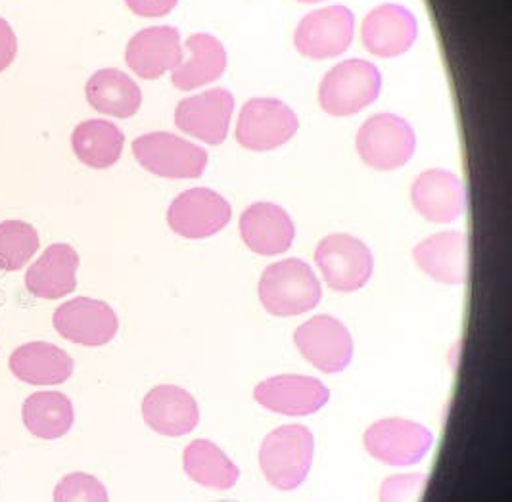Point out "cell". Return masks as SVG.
<instances>
[{
  "label": "cell",
  "mask_w": 512,
  "mask_h": 502,
  "mask_svg": "<svg viewBox=\"0 0 512 502\" xmlns=\"http://www.w3.org/2000/svg\"><path fill=\"white\" fill-rule=\"evenodd\" d=\"M240 234L244 244L257 255H280L290 250L296 227L290 215L269 202H257L240 217Z\"/></svg>",
  "instance_id": "18"
},
{
  "label": "cell",
  "mask_w": 512,
  "mask_h": 502,
  "mask_svg": "<svg viewBox=\"0 0 512 502\" xmlns=\"http://www.w3.org/2000/svg\"><path fill=\"white\" fill-rule=\"evenodd\" d=\"M79 255L68 244H52L27 269L25 286L39 299H62L77 288Z\"/></svg>",
  "instance_id": "21"
},
{
  "label": "cell",
  "mask_w": 512,
  "mask_h": 502,
  "mask_svg": "<svg viewBox=\"0 0 512 502\" xmlns=\"http://www.w3.org/2000/svg\"><path fill=\"white\" fill-rule=\"evenodd\" d=\"M231 204L210 188H192L173 200L167 223L173 232L190 240H202L225 229L231 221Z\"/></svg>",
  "instance_id": "12"
},
{
  "label": "cell",
  "mask_w": 512,
  "mask_h": 502,
  "mask_svg": "<svg viewBox=\"0 0 512 502\" xmlns=\"http://www.w3.org/2000/svg\"><path fill=\"white\" fill-rule=\"evenodd\" d=\"M142 418L158 434L187 435L198 426L200 411L196 399L179 386H158L142 401Z\"/></svg>",
  "instance_id": "19"
},
{
  "label": "cell",
  "mask_w": 512,
  "mask_h": 502,
  "mask_svg": "<svg viewBox=\"0 0 512 502\" xmlns=\"http://www.w3.org/2000/svg\"><path fill=\"white\" fill-rule=\"evenodd\" d=\"M125 137L121 129L104 119H89L79 123L71 135V148L77 160L93 169H108L116 165L123 152Z\"/></svg>",
  "instance_id": "25"
},
{
  "label": "cell",
  "mask_w": 512,
  "mask_h": 502,
  "mask_svg": "<svg viewBox=\"0 0 512 502\" xmlns=\"http://www.w3.org/2000/svg\"><path fill=\"white\" fill-rule=\"evenodd\" d=\"M221 502H234V501H221Z\"/></svg>",
  "instance_id": "34"
},
{
  "label": "cell",
  "mask_w": 512,
  "mask_h": 502,
  "mask_svg": "<svg viewBox=\"0 0 512 502\" xmlns=\"http://www.w3.org/2000/svg\"><path fill=\"white\" fill-rule=\"evenodd\" d=\"M185 472L202 487L227 491L240 478V470L210 439H196L185 449Z\"/></svg>",
  "instance_id": "27"
},
{
  "label": "cell",
  "mask_w": 512,
  "mask_h": 502,
  "mask_svg": "<svg viewBox=\"0 0 512 502\" xmlns=\"http://www.w3.org/2000/svg\"><path fill=\"white\" fill-rule=\"evenodd\" d=\"M54 502H110L102 481L91 474L75 472L56 485Z\"/></svg>",
  "instance_id": "29"
},
{
  "label": "cell",
  "mask_w": 512,
  "mask_h": 502,
  "mask_svg": "<svg viewBox=\"0 0 512 502\" xmlns=\"http://www.w3.org/2000/svg\"><path fill=\"white\" fill-rule=\"evenodd\" d=\"M361 160L378 171H394L413 158L417 137L413 127L394 114L369 117L357 133Z\"/></svg>",
  "instance_id": "4"
},
{
  "label": "cell",
  "mask_w": 512,
  "mask_h": 502,
  "mask_svg": "<svg viewBox=\"0 0 512 502\" xmlns=\"http://www.w3.org/2000/svg\"><path fill=\"white\" fill-rule=\"evenodd\" d=\"M428 485L426 474H399L384 480L380 502H420Z\"/></svg>",
  "instance_id": "30"
},
{
  "label": "cell",
  "mask_w": 512,
  "mask_h": 502,
  "mask_svg": "<svg viewBox=\"0 0 512 502\" xmlns=\"http://www.w3.org/2000/svg\"><path fill=\"white\" fill-rule=\"evenodd\" d=\"M39 250V234L25 221L0 223V271L16 273L24 269Z\"/></svg>",
  "instance_id": "28"
},
{
  "label": "cell",
  "mask_w": 512,
  "mask_h": 502,
  "mask_svg": "<svg viewBox=\"0 0 512 502\" xmlns=\"http://www.w3.org/2000/svg\"><path fill=\"white\" fill-rule=\"evenodd\" d=\"M87 100L96 112L112 117H131L139 112V85L119 69H100L87 81Z\"/></svg>",
  "instance_id": "24"
},
{
  "label": "cell",
  "mask_w": 512,
  "mask_h": 502,
  "mask_svg": "<svg viewBox=\"0 0 512 502\" xmlns=\"http://www.w3.org/2000/svg\"><path fill=\"white\" fill-rule=\"evenodd\" d=\"M411 200L424 219L432 223H453L465 211V186L451 171L428 169L415 179Z\"/></svg>",
  "instance_id": "17"
},
{
  "label": "cell",
  "mask_w": 512,
  "mask_h": 502,
  "mask_svg": "<svg viewBox=\"0 0 512 502\" xmlns=\"http://www.w3.org/2000/svg\"><path fill=\"white\" fill-rule=\"evenodd\" d=\"M12 374L25 384L33 386H58L68 382L73 374L70 355L47 342H31L20 345L8 359Z\"/></svg>",
  "instance_id": "22"
},
{
  "label": "cell",
  "mask_w": 512,
  "mask_h": 502,
  "mask_svg": "<svg viewBox=\"0 0 512 502\" xmlns=\"http://www.w3.org/2000/svg\"><path fill=\"white\" fill-rule=\"evenodd\" d=\"M254 397L267 411L286 416H309L325 407L330 391L317 378L284 374L257 384Z\"/></svg>",
  "instance_id": "14"
},
{
  "label": "cell",
  "mask_w": 512,
  "mask_h": 502,
  "mask_svg": "<svg viewBox=\"0 0 512 502\" xmlns=\"http://www.w3.org/2000/svg\"><path fill=\"white\" fill-rule=\"evenodd\" d=\"M179 0H125L129 10L140 18H162L169 14Z\"/></svg>",
  "instance_id": "31"
},
{
  "label": "cell",
  "mask_w": 512,
  "mask_h": 502,
  "mask_svg": "<svg viewBox=\"0 0 512 502\" xmlns=\"http://www.w3.org/2000/svg\"><path fill=\"white\" fill-rule=\"evenodd\" d=\"M380 89V71L371 62L353 58L326 73L319 87V102L326 114L344 117L371 106Z\"/></svg>",
  "instance_id": "3"
},
{
  "label": "cell",
  "mask_w": 512,
  "mask_h": 502,
  "mask_svg": "<svg viewBox=\"0 0 512 502\" xmlns=\"http://www.w3.org/2000/svg\"><path fill=\"white\" fill-rule=\"evenodd\" d=\"M355 18L346 6H328L303 18L294 45L298 52L311 60H326L344 54L353 41Z\"/></svg>",
  "instance_id": "10"
},
{
  "label": "cell",
  "mask_w": 512,
  "mask_h": 502,
  "mask_svg": "<svg viewBox=\"0 0 512 502\" xmlns=\"http://www.w3.org/2000/svg\"><path fill=\"white\" fill-rule=\"evenodd\" d=\"M133 154L140 165L165 179H198L208 165V152L171 133H148L135 138Z\"/></svg>",
  "instance_id": "6"
},
{
  "label": "cell",
  "mask_w": 512,
  "mask_h": 502,
  "mask_svg": "<svg viewBox=\"0 0 512 502\" xmlns=\"http://www.w3.org/2000/svg\"><path fill=\"white\" fill-rule=\"evenodd\" d=\"M294 343L303 357L326 374L346 370L353 357L350 330L330 315H319L303 322L294 332Z\"/></svg>",
  "instance_id": "11"
},
{
  "label": "cell",
  "mask_w": 512,
  "mask_h": 502,
  "mask_svg": "<svg viewBox=\"0 0 512 502\" xmlns=\"http://www.w3.org/2000/svg\"><path fill=\"white\" fill-rule=\"evenodd\" d=\"M321 282L302 259H284L267 267L259 280V299L275 317L309 313L321 301Z\"/></svg>",
  "instance_id": "1"
},
{
  "label": "cell",
  "mask_w": 512,
  "mask_h": 502,
  "mask_svg": "<svg viewBox=\"0 0 512 502\" xmlns=\"http://www.w3.org/2000/svg\"><path fill=\"white\" fill-rule=\"evenodd\" d=\"M315 261L326 284L336 292H357L373 276V253L351 234L323 238L315 251Z\"/></svg>",
  "instance_id": "5"
},
{
  "label": "cell",
  "mask_w": 512,
  "mask_h": 502,
  "mask_svg": "<svg viewBox=\"0 0 512 502\" xmlns=\"http://www.w3.org/2000/svg\"><path fill=\"white\" fill-rule=\"evenodd\" d=\"M363 443L371 457L388 466H413L428 455L434 435L417 422L384 418L365 432Z\"/></svg>",
  "instance_id": "8"
},
{
  "label": "cell",
  "mask_w": 512,
  "mask_h": 502,
  "mask_svg": "<svg viewBox=\"0 0 512 502\" xmlns=\"http://www.w3.org/2000/svg\"><path fill=\"white\" fill-rule=\"evenodd\" d=\"M22 418L25 428L35 437L54 441L70 432L75 411L68 395L60 391H37L25 399Z\"/></svg>",
  "instance_id": "26"
},
{
  "label": "cell",
  "mask_w": 512,
  "mask_h": 502,
  "mask_svg": "<svg viewBox=\"0 0 512 502\" xmlns=\"http://www.w3.org/2000/svg\"><path fill=\"white\" fill-rule=\"evenodd\" d=\"M419 35V23L411 10L399 4H382L365 18L361 39L365 48L380 58L405 54Z\"/></svg>",
  "instance_id": "15"
},
{
  "label": "cell",
  "mask_w": 512,
  "mask_h": 502,
  "mask_svg": "<svg viewBox=\"0 0 512 502\" xmlns=\"http://www.w3.org/2000/svg\"><path fill=\"white\" fill-rule=\"evenodd\" d=\"M18 54V39L10 23L0 18V71L12 66Z\"/></svg>",
  "instance_id": "32"
},
{
  "label": "cell",
  "mask_w": 512,
  "mask_h": 502,
  "mask_svg": "<svg viewBox=\"0 0 512 502\" xmlns=\"http://www.w3.org/2000/svg\"><path fill=\"white\" fill-rule=\"evenodd\" d=\"M315 457V437L305 426H282L261 443L259 466L273 487L294 491L302 485Z\"/></svg>",
  "instance_id": "2"
},
{
  "label": "cell",
  "mask_w": 512,
  "mask_h": 502,
  "mask_svg": "<svg viewBox=\"0 0 512 502\" xmlns=\"http://www.w3.org/2000/svg\"><path fill=\"white\" fill-rule=\"evenodd\" d=\"M298 2H303V4H313V2H321V0H298Z\"/></svg>",
  "instance_id": "33"
},
{
  "label": "cell",
  "mask_w": 512,
  "mask_h": 502,
  "mask_svg": "<svg viewBox=\"0 0 512 502\" xmlns=\"http://www.w3.org/2000/svg\"><path fill=\"white\" fill-rule=\"evenodd\" d=\"M415 263L442 284H463L468 276V240L463 232H438L413 250Z\"/></svg>",
  "instance_id": "20"
},
{
  "label": "cell",
  "mask_w": 512,
  "mask_h": 502,
  "mask_svg": "<svg viewBox=\"0 0 512 502\" xmlns=\"http://www.w3.org/2000/svg\"><path fill=\"white\" fill-rule=\"evenodd\" d=\"M56 332L68 340L85 347H100L112 342L119 330L116 311L91 297H75L62 303L52 317Z\"/></svg>",
  "instance_id": "9"
},
{
  "label": "cell",
  "mask_w": 512,
  "mask_h": 502,
  "mask_svg": "<svg viewBox=\"0 0 512 502\" xmlns=\"http://www.w3.org/2000/svg\"><path fill=\"white\" fill-rule=\"evenodd\" d=\"M188 58L171 71V81L181 91H194L217 81L227 68V52L221 41L208 33L187 39Z\"/></svg>",
  "instance_id": "23"
},
{
  "label": "cell",
  "mask_w": 512,
  "mask_h": 502,
  "mask_svg": "<svg viewBox=\"0 0 512 502\" xmlns=\"http://www.w3.org/2000/svg\"><path fill=\"white\" fill-rule=\"evenodd\" d=\"M233 110V94L227 89H213L181 100L175 123L190 137L217 146L227 138Z\"/></svg>",
  "instance_id": "13"
},
{
  "label": "cell",
  "mask_w": 512,
  "mask_h": 502,
  "mask_svg": "<svg viewBox=\"0 0 512 502\" xmlns=\"http://www.w3.org/2000/svg\"><path fill=\"white\" fill-rule=\"evenodd\" d=\"M298 127V115L282 100L254 98L246 102L240 112L236 140L248 150L267 152L286 144L298 133Z\"/></svg>",
  "instance_id": "7"
},
{
  "label": "cell",
  "mask_w": 512,
  "mask_h": 502,
  "mask_svg": "<svg viewBox=\"0 0 512 502\" xmlns=\"http://www.w3.org/2000/svg\"><path fill=\"white\" fill-rule=\"evenodd\" d=\"M125 62L142 79H158L183 62L181 33L175 27L160 25L139 31L127 45Z\"/></svg>",
  "instance_id": "16"
}]
</instances>
